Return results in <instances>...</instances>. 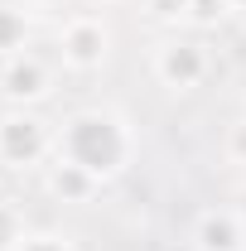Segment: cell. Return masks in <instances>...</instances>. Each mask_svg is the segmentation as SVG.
I'll use <instances>...</instances> for the list:
<instances>
[{
	"instance_id": "1",
	"label": "cell",
	"mask_w": 246,
	"mask_h": 251,
	"mask_svg": "<svg viewBox=\"0 0 246 251\" xmlns=\"http://www.w3.org/2000/svg\"><path fill=\"white\" fill-rule=\"evenodd\" d=\"M53 155L82 164L87 174H97L101 184L116 179L125 164L135 159V130L121 111H106V106H87V111H73L58 130V145Z\"/></svg>"
},
{
	"instance_id": "2",
	"label": "cell",
	"mask_w": 246,
	"mask_h": 251,
	"mask_svg": "<svg viewBox=\"0 0 246 251\" xmlns=\"http://www.w3.org/2000/svg\"><path fill=\"white\" fill-rule=\"evenodd\" d=\"M53 145H58V135H49V126L34 111L15 106L0 116V164L5 169H39L53 155Z\"/></svg>"
},
{
	"instance_id": "3",
	"label": "cell",
	"mask_w": 246,
	"mask_h": 251,
	"mask_svg": "<svg viewBox=\"0 0 246 251\" xmlns=\"http://www.w3.org/2000/svg\"><path fill=\"white\" fill-rule=\"evenodd\" d=\"M208 49L198 44V39H164L159 49H154V77H159V87H169V92H193V87H203V77H208Z\"/></svg>"
},
{
	"instance_id": "4",
	"label": "cell",
	"mask_w": 246,
	"mask_h": 251,
	"mask_svg": "<svg viewBox=\"0 0 246 251\" xmlns=\"http://www.w3.org/2000/svg\"><path fill=\"white\" fill-rule=\"evenodd\" d=\"M58 53L73 73H97L106 63V53H111V29L97 15H73L58 34Z\"/></svg>"
},
{
	"instance_id": "5",
	"label": "cell",
	"mask_w": 246,
	"mask_h": 251,
	"mask_svg": "<svg viewBox=\"0 0 246 251\" xmlns=\"http://www.w3.org/2000/svg\"><path fill=\"white\" fill-rule=\"evenodd\" d=\"M53 87V77H49V68L34 58V53H15V58H5L0 68V92L10 106H34V101H44Z\"/></svg>"
},
{
	"instance_id": "6",
	"label": "cell",
	"mask_w": 246,
	"mask_h": 251,
	"mask_svg": "<svg viewBox=\"0 0 246 251\" xmlns=\"http://www.w3.org/2000/svg\"><path fill=\"white\" fill-rule=\"evenodd\" d=\"M193 247H198V251H242L246 247V222H242V213L208 208L203 218L193 222Z\"/></svg>"
},
{
	"instance_id": "7",
	"label": "cell",
	"mask_w": 246,
	"mask_h": 251,
	"mask_svg": "<svg viewBox=\"0 0 246 251\" xmlns=\"http://www.w3.org/2000/svg\"><path fill=\"white\" fill-rule=\"evenodd\" d=\"M49 193L58 198V203H73V208H82V203H92L97 198V188H101V179L97 174H87L82 164H73V159H63L53 155V164H49Z\"/></svg>"
},
{
	"instance_id": "8",
	"label": "cell",
	"mask_w": 246,
	"mask_h": 251,
	"mask_svg": "<svg viewBox=\"0 0 246 251\" xmlns=\"http://www.w3.org/2000/svg\"><path fill=\"white\" fill-rule=\"evenodd\" d=\"M25 39H29L25 15H20V10H10V5H0V58L25 53Z\"/></svg>"
},
{
	"instance_id": "9",
	"label": "cell",
	"mask_w": 246,
	"mask_h": 251,
	"mask_svg": "<svg viewBox=\"0 0 246 251\" xmlns=\"http://www.w3.org/2000/svg\"><path fill=\"white\" fill-rule=\"evenodd\" d=\"M25 237H29V227H25V218H20V208L0 203V251H20Z\"/></svg>"
},
{
	"instance_id": "10",
	"label": "cell",
	"mask_w": 246,
	"mask_h": 251,
	"mask_svg": "<svg viewBox=\"0 0 246 251\" xmlns=\"http://www.w3.org/2000/svg\"><path fill=\"white\" fill-rule=\"evenodd\" d=\"M227 15H232L227 0H193V5H188V25H198V29H213V25H222Z\"/></svg>"
},
{
	"instance_id": "11",
	"label": "cell",
	"mask_w": 246,
	"mask_h": 251,
	"mask_svg": "<svg viewBox=\"0 0 246 251\" xmlns=\"http://www.w3.org/2000/svg\"><path fill=\"white\" fill-rule=\"evenodd\" d=\"M222 155H227V164L246 169V116L227 126V135H222Z\"/></svg>"
},
{
	"instance_id": "12",
	"label": "cell",
	"mask_w": 246,
	"mask_h": 251,
	"mask_svg": "<svg viewBox=\"0 0 246 251\" xmlns=\"http://www.w3.org/2000/svg\"><path fill=\"white\" fill-rule=\"evenodd\" d=\"M188 5H193V0H145V10H150L154 20H164V25L188 20Z\"/></svg>"
},
{
	"instance_id": "13",
	"label": "cell",
	"mask_w": 246,
	"mask_h": 251,
	"mask_svg": "<svg viewBox=\"0 0 246 251\" xmlns=\"http://www.w3.org/2000/svg\"><path fill=\"white\" fill-rule=\"evenodd\" d=\"M20 251H73V242L58 237V232H29V237L20 242Z\"/></svg>"
},
{
	"instance_id": "14",
	"label": "cell",
	"mask_w": 246,
	"mask_h": 251,
	"mask_svg": "<svg viewBox=\"0 0 246 251\" xmlns=\"http://www.w3.org/2000/svg\"><path fill=\"white\" fill-rule=\"evenodd\" d=\"M232 5V15H246V0H227Z\"/></svg>"
},
{
	"instance_id": "15",
	"label": "cell",
	"mask_w": 246,
	"mask_h": 251,
	"mask_svg": "<svg viewBox=\"0 0 246 251\" xmlns=\"http://www.w3.org/2000/svg\"><path fill=\"white\" fill-rule=\"evenodd\" d=\"M92 5H101V10H106V5H130V0H92Z\"/></svg>"
},
{
	"instance_id": "16",
	"label": "cell",
	"mask_w": 246,
	"mask_h": 251,
	"mask_svg": "<svg viewBox=\"0 0 246 251\" xmlns=\"http://www.w3.org/2000/svg\"><path fill=\"white\" fill-rule=\"evenodd\" d=\"M237 213H242V222H246V193H242V208H237Z\"/></svg>"
}]
</instances>
